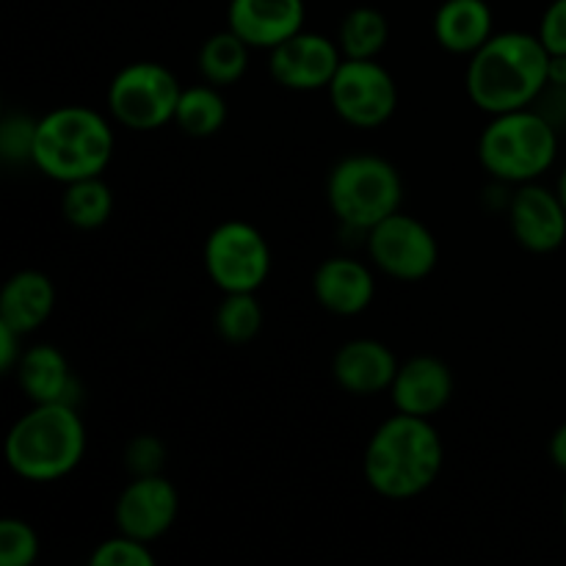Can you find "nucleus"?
Segmentation results:
<instances>
[{
    "label": "nucleus",
    "instance_id": "1",
    "mask_svg": "<svg viewBox=\"0 0 566 566\" xmlns=\"http://www.w3.org/2000/svg\"><path fill=\"white\" fill-rule=\"evenodd\" d=\"M446 462V448L429 418L392 415L365 448V481L390 501H409L429 490Z\"/></svg>",
    "mask_w": 566,
    "mask_h": 566
},
{
    "label": "nucleus",
    "instance_id": "2",
    "mask_svg": "<svg viewBox=\"0 0 566 566\" xmlns=\"http://www.w3.org/2000/svg\"><path fill=\"white\" fill-rule=\"evenodd\" d=\"M551 53L539 36L523 31L492 33L468 66V94L486 114L528 108L547 88Z\"/></svg>",
    "mask_w": 566,
    "mask_h": 566
},
{
    "label": "nucleus",
    "instance_id": "3",
    "mask_svg": "<svg viewBox=\"0 0 566 566\" xmlns=\"http://www.w3.org/2000/svg\"><path fill=\"white\" fill-rule=\"evenodd\" d=\"M86 429L72 403H36L6 437V462L31 484H50L77 468Z\"/></svg>",
    "mask_w": 566,
    "mask_h": 566
},
{
    "label": "nucleus",
    "instance_id": "4",
    "mask_svg": "<svg viewBox=\"0 0 566 566\" xmlns=\"http://www.w3.org/2000/svg\"><path fill=\"white\" fill-rule=\"evenodd\" d=\"M114 155V130L108 122L83 105L50 111L36 125L33 166L59 182L99 177Z\"/></svg>",
    "mask_w": 566,
    "mask_h": 566
},
{
    "label": "nucleus",
    "instance_id": "5",
    "mask_svg": "<svg viewBox=\"0 0 566 566\" xmlns=\"http://www.w3.org/2000/svg\"><path fill=\"white\" fill-rule=\"evenodd\" d=\"M556 127L547 116L520 108L497 114L479 138V160L503 182H534L556 160Z\"/></svg>",
    "mask_w": 566,
    "mask_h": 566
},
{
    "label": "nucleus",
    "instance_id": "6",
    "mask_svg": "<svg viewBox=\"0 0 566 566\" xmlns=\"http://www.w3.org/2000/svg\"><path fill=\"white\" fill-rule=\"evenodd\" d=\"M326 197L343 224L354 230H374L401 208V175L379 155H352L332 169Z\"/></svg>",
    "mask_w": 566,
    "mask_h": 566
},
{
    "label": "nucleus",
    "instance_id": "7",
    "mask_svg": "<svg viewBox=\"0 0 566 566\" xmlns=\"http://www.w3.org/2000/svg\"><path fill=\"white\" fill-rule=\"evenodd\" d=\"M180 83L166 66L138 61L125 66L108 86V108L119 125L130 130H158L175 119L180 103Z\"/></svg>",
    "mask_w": 566,
    "mask_h": 566
},
{
    "label": "nucleus",
    "instance_id": "8",
    "mask_svg": "<svg viewBox=\"0 0 566 566\" xmlns=\"http://www.w3.org/2000/svg\"><path fill=\"white\" fill-rule=\"evenodd\" d=\"M205 269L224 293H254L269 280V241L247 221H224L205 243Z\"/></svg>",
    "mask_w": 566,
    "mask_h": 566
},
{
    "label": "nucleus",
    "instance_id": "9",
    "mask_svg": "<svg viewBox=\"0 0 566 566\" xmlns=\"http://www.w3.org/2000/svg\"><path fill=\"white\" fill-rule=\"evenodd\" d=\"M329 99L343 122L374 130L396 114L398 86L376 59H343L329 83Z\"/></svg>",
    "mask_w": 566,
    "mask_h": 566
},
{
    "label": "nucleus",
    "instance_id": "10",
    "mask_svg": "<svg viewBox=\"0 0 566 566\" xmlns=\"http://www.w3.org/2000/svg\"><path fill=\"white\" fill-rule=\"evenodd\" d=\"M368 252L379 271L401 282L426 280L440 258L429 227L403 213L387 216L374 230H368Z\"/></svg>",
    "mask_w": 566,
    "mask_h": 566
},
{
    "label": "nucleus",
    "instance_id": "11",
    "mask_svg": "<svg viewBox=\"0 0 566 566\" xmlns=\"http://www.w3.org/2000/svg\"><path fill=\"white\" fill-rule=\"evenodd\" d=\"M180 512V495L164 475H136L116 501L119 534L138 542H155L175 525Z\"/></svg>",
    "mask_w": 566,
    "mask_h": 566
},
{
    "label": "nucleus",
    "instance_id": "12",
    "mask_svg": "<svg viewBox=\"0 0 566 566\" xmlns=\"http://www.w3.org/2000/svg\"><path fill=\"white\" fill-rule=\"evenodd\" d=\"M340 64V50L332 44V39L307 31H298L287 42L276 44L269 59L271 77L293 92L329 88Z\"/></svg>",
    "mask_w": 566,
    "mask_h": 566
},
{
    "label": "nucleus",
    "instance_id": "13",
    "mask_svg": "<svg viewBox=\"0 0 566 566\" xmlns=\"http://www.w3.org/2000/svg\"><path fill=\"white\" fill-rule=\"evenodd\" d=\"M509 227L528 252H556L566 238V210L551 188L523 182L509 202Z\"/></svg>",
    "mask_w": 566,
    "mask_h": 566
},
{
    "label": "nucleus",
    "instance_id": "14",
    "mask_svg": "<svg viewBox=\"0 0 566 566\" xmlns=\"http://www.w3.org/2000/svg\"><path fill=\"white\" fill-rule=\"evenodd\" d=\"M227 20L249 48L274 50L302 31L304 0H230Z\"/></svg>",
    "mask_w": 566,
    "mask_h": 566
},
{
    "label": "nucleus",
    "instance_id": "15",
    "mask_svg": "<svg viewBox=\"0 0 566 566\" xmlns=\"http://www.w3.org/2000/svg\"><path fill=\"white\" fill-rule=\"evenodd\" d=\"M398 412L415 418H434L453 396V376L442 359L415 357L398 368L390 387Z\"/></svg>",
    "mask_w": 566,
    "mask_h": 566
},
{
    "label": "nucleus",
    "instance_id": "16",
    "mask_svg": "<svg viewBox=\"0 0 566 566\" xmlns=\"http://www.w3.org/2000/svg\"><path fill=\"white\" fill-rule=\"evenodd\" d=\"M398 368L396 354L379 340L359 337L340 346V352L332 359V374L337 385L354 396H376L381 390H390Z\"/></svg>",
    "mask_w": 566,
    "mask_h": 566
},
{
    "label": "nucleus",
    "instance_id": "17",
    "mask_svg": "<svg viewBox=\"0 0 566 566\" xmlns=\"http://www.w3.org/2000/svg\"><path fill=\"white\" fill-rule=\"evenodd\" d=\"M315 298L335 315H359L374 302V274L359 260L329 258L318 265L313 280Z\"/></svg>",
    "mask_w": 566,
    "mask_h": 566
},
{
    "label": "nucleus",
    "instance_id": "18",
    "mask_svg": "<svg viewBox=\"0 0 566 566\" xmlns=\"http://www.w3.org/2000/svg\"><path fill=\"white\" fill-rule=\"evenodd\" d=\"M55 307V287L42 271H17L0 291V321L20 335H31Z\"/></svg>",
    "mask_w": 566,
    "mask_h": 566
},
{
    "label": "nucleus",
    "instance_id": "19",
    "mask_svg": "<svg viewBox=\"0 0 566 566\" xmlns=\"http://www.w3.org/2000/svg\"><path fill=\"white\" fill-rule=\"evenodd\" d=\"M434 39L457 55H473L492 39V9L486 0H446L434 14Z\"/></svg>",
    "mask_w": 566,
    "mask_h": 566
},
{
    "label": "nucleus",
    "instance_id": "20",
    "mask_svg": "<svg viewBox=\"0 0 566 566\" xmlns=\"http://www.w3.org/2000/svg\"><path fill=\"white\" fill-rule=\"evenodd\" d=\"M17 381L33 403H72L75 392L70 363L55 346L28 348L17 365Z\"/></svg>",
    "mask_w": 566,
    "mask_h": 566
},
{
    "label": "nucleus",
    "instance_id": "21",
    "mask_svg": "<svg viewBox=\"0 0 566 566\" xmlns=\"http://www.w3.org/2000/svg\"><path fill=\"white\" fill-rule=\"evenodd\" d=\"M199 72L213 86H232L249 66V44L235 31H221L205 39L199 48Z\"/></svg>",
    "mask_w": 566,
    "mask_h": 566
},
{
    "label": "nucleus",
    "instance_id": "22",
    "mask_svg": "<svg viewBox=\"0 0 566 566\" xmlns=\"http://www.w3.org/2000/svg\"><path fill=\"white\" fill-rule=\"evenodd\" d=\"M61 210H64V219L77 230H97L111 219L114 193L105 186L103 177H83V180L66 182Z\"/></svg>",
    "mask_w": 566,
    "mask_h": 566
},
{
    "label": "nucleus",
    "instance_id": "23",
    "mask_svg": "<svg viewBox=\"0 0 566 566\" xmlns=\"http://www.w3.org/2000/svg\"><path fill=\"white\" fill-rule=\"evenodd\" d=\"M175 119L188 136L208 138L219 133L227 122V103L219 94V86L208 83V86L182 88Z\"/></svg>",
    "mask_w": 566,
    "mask_h": 566
},
{
    "label": "nucleus",
    "instance_id": "24",
    "mask_svg": "<svg viewBox=\"0 0 566 566\" xmlns=\"http://www.w3.org/2000/svg\"><path fill=\"white\" fill-rule=\"evenodd\" d=\"M390 25L385 14L370 6L348 11L340 25V50L346 59H376L385 50Z\"/></svg>",
    "mask_w": 566,
    "mask_h": 566
},
{
    "label": "nucleus",
    "instance_id": "25",
    "mask_svg": "<svg viewBox=\"0 0 566 566\" xmlns=\"http://www.w3.org/2000/svg\"><path fill=\"white\" fill-rule=\"evenodd\" d=\"M260 326H263V307L254 293H227L216 310V332L232 346L254 340Z\"/></svg>",
    "mask_w": 566,
    "mask_h": 566
},
{
    "label": "nucleus",
    "instance_id": "26",
    "mask_svg": "<svg viewBox=\"0 0 566 566\" xmlns=\"http://www.w3.org/2000/svg\"><path fill=\"white\" fill-rule=\"evenodd\" d=\"M39 556V539L22 520L6 517L0 523V566H31Z\"/></svg>",
    "mask_w": 566,
    "mask_h": 566
},
{
    "label": "nucleus",
    "instance_id": "27",
    "mask_svg": "<svg viewBox=\"0 0 566 566\" xmlns=\"http://www.w3.org/2000/svg\"><path fill=\"white\" fill-rule=\"evenodd\" d=\"M39 119L25 114H9L0 125V155L9 164L33 160V144H36Z\"/></svg>",
    "mask_w": 566,
    "mask_h": 566
},
{
    "label": "nucleus",
    "instance_id": "28",
    "mask_svg": "<svg viewBox=\"0 0 566 566\" xmlns=\"http://www.w3.org/2000/svg\"><path fill=\"white\" fill-rule=\"evenodd\" d=\"M88 562L92 566H153L155 556L147 551V542L119 534L116 539H105Z\"/></svg>",
    "mask_w": 566,
    "mask_h": 566
},
{
    "label": "nucleus",
    "instance_id": "29",
    "mask_svg": "<svg viewBox=\"0 0 566 566\" xmlns=\"http://www.w3.org/2000/svg\"><path fill=\"white\" fill-rule=\"evenodd\" d=\"M166 462L164 442L153 434H142L127 446L125 451V468L133 475H158Z\"/></svg>",
    "mask_w": 566,
    "mask_h": 566
},
{
    "label": "nucleus",
    "instance_id": "30",
    "mask_svg": "<svg viewBox=\"0 0 566 566\" xmlns=\"http://www.w3.org/2000/svg\"><path fill=\"white\" fill-rule=\"evenodd\" d=\"M539 39L551 55H566V0H553L539 22Z\"/></svg>",
    "mask_w": 566,
    "mask_h": 566
},
{
    "label": "nucleus",
    "instance_id": "31",
    "mask_svg": "<svg viewBox=\"0 0 566 566\" xmlns=\"http://www.w3.org/2000/svg\"><path fill=\"white\" fill-rule=\"evenodd\" d=\"M20 332H14L11 329L9 324H3V321H0V368L3 370H11L14 368V363H20V346H17V343H20Z\"/></svg>",
    "mask_w": 566,
    "mask_h": 566
},
{
    "label": "nucleus",
    "instance_id": "32",
    "mask_svg": "<svg viewBox=\"0 0 566 566\" xmlns=\"http://www.w3.org/2000/svg\"><path fill=\"white\" fill-rule=\"evenodd\" d=\"M547 86L566 88V55H551V64H547Z\"/></svg>",
    "mask_w": 566,
    "mask_h": 566
},
{
    "label": "nucleus",
    "instance_id": "33",
    "mask_svg": "<svg viewBox=\"0 0 566 566\" xmlns=\"http://www.w3.org/2000/svg\"><path fill=\"white\" fill-rule=\"evenodd\" d=\"M551 459L556 462V468H562L566 473V423L553 434L551 440Z\"/></svg>",
    "mask_w": 566,
    "mask_h": 566
},
{
    "label": "nucleus",
    "instance_id": "34",
    "mask_svg": "<svg viewBox=\"0 0 566 566\" xmlns=\"http://www.w3.org/2000/svg\"><path fill=\"white\" fill-rule=\"evenodd\" d=\"M558 199H562V205H564V210H566V169H564V175H562V180H558Z\"/></svg>",
    "mask_w": 566,
    "mask_h": 566
},
{
    "label": "nucleus",
    "instance_id": "35",
    "mask_svg": "<svg viewBox=\"0 0 566 566\" xmlns=\"http://www.w3.org/2000/svg\"><path fill=\"white\" fill-rule=\"evenodd\" d=\"M564 523H566V495H564Z\"/></svg>",
    "mask_w": 566,
    "mask_h": 566
}]
</instances>
